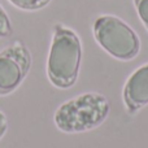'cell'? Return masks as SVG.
I'll return each instance as SVG.
<instances>
[{
	"mask_svg": "<svg viewBox=\"0 0 148 148\" xmlns=\"http://www.w3.org/2000/svg\"><path fill=\"white\" fill-rule=\"evenodd\" d=\"M82 42L73 29L55 23L47 57V78L52 86L68 90L75 84L81 70Z\"/></svg>",
	"mask_w": 148,
	"mask_h": 148,
	"instance_id": "1",
	"label": "cell"
},
{
	"mask_svg": "<svg viewBox=\"0 0 148 148\" xmlns=\"http://www.w3.org/2000/svg\"><path fill=\"white\" fill-rule=\"evenodd\" d=\"M110 113V103L104 95L84 92L66 100L56 109L53 122L65 134L87 133L105 122Z\"/></svg>",
	"mask_w": 148,
	"mask_h": 148,
	"instance_id": "2",
	"label": "cell"
},
{
	"mask_svg": "<svg viewBox=\"0 0 148 148\" xmlns=\"http://www.w3.org/2000/svg\"><path fill=\"white\" fill-rule=\"evenodd\" d=\"M92 34L96 43L108 55L120 61H131L140 52L138 34L117 16H99L94 21Z\"/></svg>",
	"mask_w": 148,
	"mask_h": 148,
	"instance_id": "3",
	"label": "cell"
},
{
	"mask_svg": "<svg viewBox=\"0 0 148 148\" xmlns=\"http://www.w3.org/2000/svg\"><path fill=\"white\" fill-rule=\"evenodd\" d=\"M33 65L30 49L16 40L0 51V97L8 96L22 84Z\"/></svg>",
	"mask_w": 148,
	"mask_h": 148,
	"instance_id": "4",
	"label": "cell"
},
{
	"mask_svg": "<svg viewBox=\"0 0 148 148\" xmlns=\"http://www.w3.org/2000/svg\"><path fill=\"white\" fill-rule=\"evenodd\" d=\"M122 101L129 114H135L148 105V62L139 66L126 79Z\"/></svg>",
	"mask_w": 148,
	"mask_h": 148,
	"instance_id": "5",
	"label": "cell"
},
{
	"mask_svg": "<svg viewBox=\"0 0 148 148\" xmlns=\"http://www.w3.org/2000/svg\"><path fill=\"white\" fill-rule=\"evenodd\" d=\"M13 7L25 12H35L46 8L51 0H8Z\"/></svg>",
	"mask_w": 148,
	"mask_h": 148,
	"instance_id": "6",
	"label": "cell"
},
{
	"mask_svg": "<svg viewBox=\"0 0 148 148\" xmlns=\"http://www.w3.org/2000/svg\"><path fill=\"white\" fill-rule=\"evenodd\" d=\"M13 34V25L7 10L0 4V39L9 38Z\"/></svg>",
	"mask_w": 148,
	"mask_h": 148,
	"instance_id": "7",
	"label": "cell"
},
{
	"mask_svg": "<svg viewBox=\"0 0 148 148\" xmlns=\"http://www.w3.org/2000/svg\"><path fill=\"white\" fill-rule=\"evenodd\" d=\"M139 20L148 31V0H133Z\"/></svg>",
	"mask_w": 148,
	"mask_h": 148,
	"instance_id": "8",
	"label": "cell"
},
{
	"mask_svg": "<svg viewBox=\"0 0 148 148\" xmlns=\"http://www.w3.org/2000/svg\"><path fill=\"white\" fill-rule=\"evenodd\" d=\"M8 131V120H7V116L0 110V139L7 134Z\"/></svg>",
	"mask_w": 148,
	"mask_h": 148,
	"instance_id": "9",
	"label": "cell"
}]
</instances>
